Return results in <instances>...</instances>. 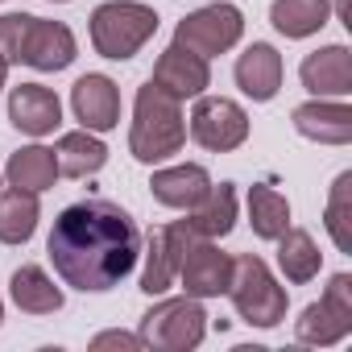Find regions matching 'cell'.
I'll use <instances>...</instances> for the list:
<instances>
[{"mask_svg": "<svg viewBox=\"0 0 352 352\" xmlns=\"http://www.w3.org/2000/svg\"><path fill=\"white\" fill-rule=\"evenodd\" d=\"M191 241H199V236L187 228V220H174V224L149 232V253H145V274H141V290L149 298L153 294H166L174 286L179 265H183V253H187Z\"/></svg>", "mask_w": 352, "mask_h": 352, "instance_id": "cell-9", "label": "cell"}, {"mask_svg": "<svg viewBox=\"0 0 352 352\" xmlns=\"http://www.w3.org/2000/svg\"><path fill=\"white\" fill-rule=\"evenodd\" d=\"M191 137L204 149H212V153H228V149L245 145V137H249V112L236 100H228V96H195Z\"/></svg>", "mask_w": 352, "mask_h": 352, "instance_id": "cell-8", "label": "cell"}, {"mask_svg": "<svg viewBox=\"0 0 352 352\" xmlns=\"http://www.w3.org/2000/svg\"><path fill=\"white\" fill-rule=\"evenodd\" d=\"M249 224L261 241H278L290 228V204L274 187H249Z\"/></svg>", "mask_w": 352, "mask_h": 352, "instance_id": "cell-26", "label": "cell"}, {"mask_svg": "<svg viewBox=\"0 0 352 352\" xmlns=\"http://www.w3.org/2000/svg\"><path fill=\"white\" fill-rule=\"evenodd\" d=\"M187 141V120H183V100L157 87L153 79L137 87L133 100V129H129V153L145 166L166 162L183 149Z\"/></svg>", "mask_w": 352, "mask_h": 352, "instance_id": "cell-2", "label": "cell"}, {"mask_svg": "<svg viewBox=\"0 0 352 352\" xmlns=\"http://www.w3.org/2000/svg\"><path fill=\"white\" fill-rule=\"evenodd\" d=\"M298 79L311 96H348L352 91V54L348 46H323L315 54L302 58L298 67Z\"/></svg>", "mask_w": 352, "mask_h": 352, "instance_id": "cell-16", "label": "cell"}, {"mask_svg": "<svg viewBox=\"0 0 352 352\" xmlns=\"http://www.w3.org/2000/svg\"><path fill=\"white\" fill-rule=\"evenodd\" d=\"M9 120L30 137H46V133H54L63 124V104H58V96L50 87L21 83V87L9 91Z\"/></svg>", "mask_w": 352, "mask_h": 352, "instance_id": "cell-15", "label": "cell"}, {"mask_svg": "<svg viewBox=\"0 0 352 352\" xmlns=\"http://www.w3.org/2000/svg\"><path fill=\"white\" fill-rule=\"evenodd\" d=\"M331 5L327 0H274L270 21L282 38H311L327 25Z\"/></svg>", "mask_w": 352, "mask_h": 352, "instance_id": "cell-25", "label": "cell"}, {"mask_svg": "<svg viewBox=\"0 0 352 352\" xmlns=\"http://www.w3.org/2000/svg\"><path fill=\"white\" fill-rule=\"evenodd\" d=\"M5 79H9V63L0 58V87H5Z\"/></svg>", "mask_w": 352, "mask_h": 352, "instance_id": "cell-30", "label": "cell"}, {"mask_svg": "<svg viewBox=\"0 0 352 352\" xmlns=\"http://www.w3.org/2000/svg\"><path fill=\"white\" fill-rule=\"evenodd\" d=\"M352 331V278L348 274H336L323 290L319 302H311L298 319H294V336L302 344H315V348H327V344H340L344 336Z\"/></svg>", "mask_w": 352, "mask_h": 352, "instance_id": "cell-6", "label": "cell"}, {"mask_svg": "<svg viewBox=\"0 0 352 352\" xmlns=\"http://www.w3.org/2000/svg\"><path fill=\"white\" fill-rule=\"evenodd\" d=\"M157 34V13L137 0H108L91 9V46L100 58L124 63Z\"/></svg>", "mask_w": 352, "mask_h": 352, "instance_id": "cell-3", "label": "cell"}, {"mask_svg": "<svg viewBox=\"0 0 352 352\" xmlns=\"http://www.w3.org/2000/svg\"><path fill=\"white\" fill-rule=\"evenodd\" d=\"M319 265H323V253L307 228H286L278 236V270L286 274V282L307 286L311 278H319Z\"/></svg>", "mask_w": 352, "mask_h": 352, "instance_id": "cell-21", "label": "cell"}, {"mask_svg": "<svg viewBox=\"0 0 352 352\" xmlns=\"http://www.w3.org/2000/svg\"><path fill=\"white\" fill-rule=\"evenodd\" d=\"M38 216L42 208L34 191H21V187L0 191V241L5 245H25L38 232Z\"/></svg>", "mask_w": 352, "mask_h": 352, "instance_id": "cell-24", "label": "cell"}, {"mask_svg": "<svg viewBox=\"0 0 352 352\" xmlns=\"http://www.w3.org/2000/svg\"><path fill=\"white\" fill-rule=\"evenodd\" d=\"M145 348H166V352H187L199 348L208 336V311L199 307V298L183 294V298H162L157 307H149L141 315V331Z\"/></svg>", "mask_w": 352, "mask_h": 352, "instance_id": "cell-5", "label": "cell"}, {"mask_svg": "<svg viewBox=\"0 0 352 352\" xmlns=\"http://www.w3.org/2000/svg\"><path fill=\"white\" fill-rule=\"evenodd\" d=\"M149 191L162 208H179V212H191L195 204L208 199L212 191V174L195 162L187 166H166V170H153V179H149Z\"/></svg>", "mask_w": 352, "mask_h": 352, "instance_id": "cell-13", "label": "cell"}, {"mask_svg": "<svg viewBox=\"0 0 352 352\" xmlns=\"http://www.w3.org/2000/svg\"><path fill=\"white\" fill-rule=\"evenodd\" d=\"M71 108L87 133H108L120 124V91L108 75H83L71 87Z\"/></svg>", "mask_w": 352, "mask_h": 352, "instance_id": "cell-12", "label": "cell"}, {"mask_svg": "<svg viewBox=\"0 0 352 352\" xmlns=\"http://www.w3.org/2000/svg\"><path fill=\"white\" fill-rule=\"evenodd\" d=\"M153 83L166 87L170 96H179V100H195V96H204L212 87V67H208L204 54H195V50L174 42L153 63Z\"/></svg>", "mask_w": 352, "mask_h": 352, "instance_id": "cell-11", "label": "cell"}, {"mask_svg": "<svg viewBox=\"0 0 352 352\" xmlns=\"http://www.w3.org/2000/svg\"><path fill=\"white\" fill-rule=\"evenodd\" d=\"M327 232L340 253H352V174L344 170L327 195Z\"/></svg>", "mask_w": 352, "mask_h": 352, "instance_id": "cell-27", "label": "cell"}, {"mask_svg": "<svg viewBox=\"0 0 352 352\" xmlns=\"http://www.w3.org/2000/svg\"><path fill=\"white\" fill-rule=\"evenodd\" d=\"M91 348H129V352H137V348H145V340L141 336H129V331H100L91 340Z\"/></svg>", "mask_w": 352, "mask_h": 352, "instance_id": "cell-29", "label": "cell"}, {"mask_svg": "<svg viewBox=\"0 0 352 352\" xmlns=\"http://www.w3.org/2000/svg\"><path fill=\"white\" fill-rule=\"evenodd\" d=\"M9 294L13 302L25 311V315H54L63 311V290L50 282V274L42 265H21L9 282Z\"/></svg>", "mask_w": 352, "mask_h": 352, "instance_id": "cell-22", "label": "cell"}, {"mask_svg": "<svg viewBox=\"0 0 352 352\" xmlns=\"http://www.w3.org/2000/svg\"><path fill=\"white\" fill-rule=\"evenodd\" d=\"M228 298L236 307V315L253 327H278L286 319V290L274 282L270 265L253 253L232 261V282H228Z\"/></svg>", "mask_w": 352, "mask_h": 352, "instance_id": "cell-4", "label": "cell"}, {"mask_svg": "<svg viewBox=\"0 0 352 352\" xmlns=\"http://www.w3.org/2000/svg\"><path fill=\"white\" fill-rule=\"evenodd\" d=\"M54 157H58V174H71V179H87V174L104 170V162H108V145H104L96 133L79 129V133H63V137H58Z\"/></svg>", "mask_w": 352, "mask_h": 352, "instance_id": "cell-23", "label": "cell"}, {"mask_svg": "<svg viewBox=\"0 0 352 352\" xmlns=\"http://www.w3.org/2000/svg\"><path fill=\"white\" fill-rule=\"evenodd\" d=\"M179 282L191 298H220L232 282V257L216 241H191L179 265Z\"/></svg>", "mask_w": 352, "mask_h": 352, "instance_id": "cell-10", "label": "cell"}, {"mask_svg": "<svg viewBox=\"0 0 352 352\" xmlns=\"http://www.w3.org/2000/svg\"><path fill=\"white\" fill-rule=\"evenodd\" d=\"M46 253L67 286L83 294H100V290L120 286L133 274L141 257V232L120 204L79 199L58 212Z\"/></svg>", "mask_w": 352, "mask_h": 352, "instance_id": "cell-1", "label": "cell"}, {"mask_svg": "<svg viewBox=\"0 0 352 352\" xmlns=\"http://www.w3.org/2000/svg\"><path fill=\"white\" fill-rule=\"evenodd\" d=\"M30 13H5L0 17V58L9 67L21 63V50H25V34H30Z\"/></svg>", "mask_w": 352, "mask_h": 352, "instance_id": "cell-28", "label": "cell"}, {"mask_svg": "<svg viewBox=\"0 0 352 352\" xmlns=\"http://www.w3.org/2000/svg\"><path fill=\"white\" fill-rule=\"evenodd\" d=\"M0 319H5V302H0Z\"/></svg>", "mask_w": 352, "mask_h": 352, "instance_id": "cell-31", "label": "cell"}, {"mask_svg": "<svg viewBox=\"0 0 352 352\" xmlns=\"http://www.w3.org/2000/svg\"><path fill=\"white\" fill-rule=\"evenodd\" d=\"M294 129L307 137V141H323V145H348L352 141V108L348 104H331L327 96L311 100V104H298L294 108Z\"/></svg>", "mask_w": 352, "mask_h": 352, "instance_id": "cell-17", "label": "cell"}, {"mask_svg": "<svg viewBox=\"0 0 352 352\" xmlns=\"http://www.w3.org/2000/svg\"><path fill=\"white\" fill-rule=\"evenodd\" d=\"M5 179H9V187H21V191L42 195V191H50L58 183V157L46 145H25V149H17L9 157Z\"/></svg>", "mask_w": 352, "mask_h": 352, "instance_id": "cell-20", "label": "cell"}, {"mask_svg": "<svg viewBox=\"0 0 352 352\" xmlns=\"http://www.w3.org/2000/svg\"><path fill=\"white\" fill-rule=\"evenodd\" d=\"M241 34H245L241 9L220 0V5H208V9L183 17L179 30H174V42L187 46V50H195V54H204V58H216V54L232 50L241 42Z\"/></svg>", "mask_w": 352, "mask_h": 352, "instance_id": "cell-7", "label": "cell"}, {"mask_svg": "<svg viewBox=\"0 0 352 352\" xmlns=\"http://www.w3.org/2000/svg\"><path fill=\"white\" fill-rule=\"evenodd\" d=\"M236 87H241L249 100H257V104L274 100L278 87H282V54H278L270 42H253V46L236 58Z\"/></svg>", "mask_w": 352, "mask_h": 352, "instance_id": "cell-18", "label": "cell"}, {"mask_svg": "<svg viewBox=\"0 0 352 352\" xmlns=\"http://www.w3.org/2000/svg\"><path fill=\"white\" fill-rule=\"evenodd\" d=\"M232 224H236V187H232V183H220V187L212 183L208 199L191 208L187 228H191L199 241H220V236L232 232Z\"/></svg>", "mask_w": 352, "mask_h": 352, "instance_id": "cell-19", "label": "cell"}, {"mask_svg": "<svg viewBox=\"0 0 352 352\" xmlns=\"http://www.w3.org/2000/svg\"><path fill=\"white\" fill-rule=\"evenodd\" d=\"M54 5H67V0H54Z\"/></svg>", "mask_w": 352, "mask_h": 352, "instance_id": "cell-32", "label": "cell"}, {"mask_svg": "<svg viewBox=\"0 0 352 352\" xmlns=\"http://www.w3.org/2000/svg\"><path fill=\"white\" fill-rule=\"evenodd\" d=\"M21 63L34 67V71H67V67L75 63V34H71L63 21H42V17H34V21H30V34H25Z\"/></svg>", "mask_w": 352, "mask_h": 352, "instance_id": "cell-14", "label": "cell"}]
</instances>
